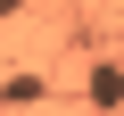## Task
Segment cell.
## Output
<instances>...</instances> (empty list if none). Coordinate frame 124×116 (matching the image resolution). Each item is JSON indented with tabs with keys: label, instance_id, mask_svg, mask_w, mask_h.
<instances>
[{
	"label": "cell",
	"instance_id": "2",
	"mask_svg": "<svg viewBox=\"0 0 124 116\" xmlns=\"http://www.w3.org/2000/svg\"><path fill=\"white\" fill-rule=\"evenodd\" d=\"M17 8H25V0H0V17H17Z\"/></svg>",
	"mask_w": 124,
	"mask_h": 116
},
{
	"label": "cell",
	"instance_id": "1",
	"mask_svg": "<svg viewBox=\"0 0 124 116\" xmlns=\"http://www.w3.org/2000/svg\"><path fill=\"white\" fill-rule=\"evenodd\" d=\"M91 99H99V108H124V66H99V75H91Z\"/></svg>",
	"mask_w": 124,
	"mask_h": 116
}]
</instances>
